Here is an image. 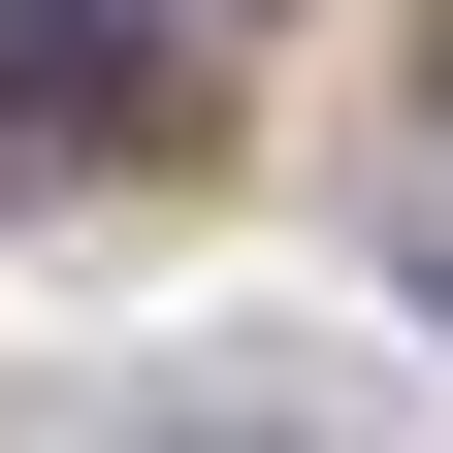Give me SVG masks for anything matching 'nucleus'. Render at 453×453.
I'll use <instances>...</instances> for the list:
<instances>
[{"instance_id": "1", "label": "nucleus", "mask_w": 453, "mask_h": 453, "mask_svg": "<svg viewBox=\"0 0 453 453\" xmlns=\"http://www.w3.org/2000/svg\"><path fill=\"white\" fill-rule=\"evenodd\" d=\"M130 97H162V33H130V0H0V130H33V162H97Z\"/></svg>"}]
</instances>
